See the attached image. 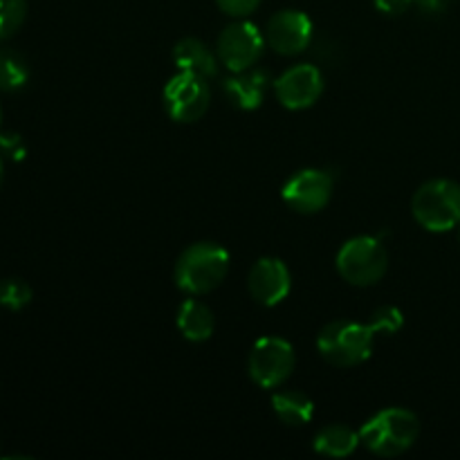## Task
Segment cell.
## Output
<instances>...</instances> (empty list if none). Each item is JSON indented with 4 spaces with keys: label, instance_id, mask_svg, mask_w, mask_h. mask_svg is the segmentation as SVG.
<instances>
[{
    "label": "cell",
    "instance_id": "6da1fadb",
    "mask_svg": "<svg viewBox=\"0 0 460 460\" xmlns=\"http://www.w3.org/2000/svg\"><path fill=\"white\" fill-rule=\"evenodd\" d=\"M229 252L218 243H193L175 261L173 281L184 295L202 296L227 279Z\"/></svg>",
    "mask_w": 460,
    "mask_h": 460
},
{
    "label": "cell",
    "instance_id": "7a4b0ae2",
    "mask_svg": "<svg viewBox=\"0 0 460 460\" xmlns=\"http://www.w3.org/2000/svg\"><path fill=\"white\" fill-rule=\"evenodd\" d=\"M420 436V420L413 411L400 407L382 409L368 418L359 429L362 445L371 454L382 458H394L409 452Z\"/></svg>",
    "mask_w": 460,
    "mask_h": 460
},
{
    "label": "cell",
    "instance_id": "3957f363",
    "mask_svg": "<svg viewBox=\"0 0 460 460\" xmlns=\"http://www.w3.org/2000/svg\"><path fill=\"white\" fill-rule=\"evenodd\" d=\"M411 214L422 229L434 234L452 232L460 225V184L436 178L413 193Z\"/></svg>",
    "mask_w": 460,
    "mask_h": 460
},
{
    "label": "cell",
    "instance_id": "277c9868",
    "mask_svg": "<svg viewBox=\"0 0 460 460\" xmlns=\"http://www.w3.org/2000/svg\"><path fill=\"white\" fill-rule=\"evenodd\" d=\"M376 332L368 323L332 322L323 326L317 335V350L328 364L340 368L359 367L373 353Z\"/></svg>",
    "mask_w": 460,
    "mask_h": 460
},
{
    "label": "cell",
    "instance_id": "5b68a950",
    "mask_svg": "<svg viewBox=\"0 0 460 460\" xmlns=\"http://www.w3.org/2000/svg\"><path fill=\"white\" fill-rule=\"evenodd\" d=\"M337 272L346 283L358 288L376 286L389 268V254L373 236H355L337 252Z\"/></svg>",
    "mask_w": 460,
    "mask_h": 460
},
{
    "label": "cell",
    "instance_id": "8992f818",
    "mask_svg": "<svg viewBox=\"0 0 460 460\" xmlns=\"http://www.w3.org/2000/svg\"><path fill=\"white\" fill-rule=\"evenodd\" d=\"M296 364L295 349L283 337H261L247 358V373L261 389H279L286 385Z\"/></svg>",
    "mask_w": 460,
    "mask_h": 460
},
{
    "label": "cell",
    "instance_id": "52a82bcc",
    "mask_svg": "<svg viewBox=\"0 0 460 460\" xmlns=\"http://www.w3.org/2000/svg\"><path fill=\"white\" fill-rule=\"evenodd\" d=\"M166 115L178 124H196L209 111L211 90L205 76L193 72H178L171 76L162 93Z\"/></svg>",
    "mask_w": 460,
    "mask_h": 460
},
{
    "label": "cell",
    "instance_id": "ba28073f",
    "mask_svg": "<svg viewBox=\"0 0 460 460\" xmlns=\"http://www.w3.org/2000/svg\"><path fill=\"white\" fill-rule=\"evenodd\" d=\"M265 52V34L250 21H238L225 27L216 40V54L218 61L229 72L250 70L259 63Z\"/></svg>",
    "mask_w": 460,
    "mask_h": 460
},
{
    "label": "cell",
    "instance_id": "9c48e42d",
    "mask_svg": "<svg viewBox=\"0 0 460 460\" xmlns=\"http://www.w3.org/2000/svg\"><path fill=\"white\" fill-rule=\"evenodd\" d=\"M332 187L335 182L326 171L301 169L283 184L281 198L296 214H319L331 202Z\"/></svg>",
    "mask_w": 460,
    "mask_h": 460
},
{
    "label": "cell",
    "instance_id": "30bf717a",
    "mask_svg": "<svg viewBox=\"0 0 460 460\" xmlns=\"http://www.w3.org/2000/svg\"><path fill=\"white\" fill-rule=\"evenodd\" d=\"M323 93V76L317 66L296 63L274 81V94L288 111H305L314 106Z\"/></svg>",
    "mask_w": 460,
    "mask_h": 460
},
{
    "label": "cell",
    "instance_id": "8fae6325",
    "mask_svg": "<svg viewBox=\"0 0 460 460\" xmlns=\"http://www.w3.org/2000/svg\"><path fill=\"white\" fill-rule=\"evenodd\" d=\"M313 40V21L299 9H281L265 27V43L281 57H296Z\"/></svg>",
    "mask_w": 460,
    "mask_h": 460
},
{
    "label": "cell",
    "instance_id": "7c38bea8",
    "mask_svg": "<svg viewBox=\"0 0 460 460\" xmlns=\"http://www.w3.org/2000/svg\"><path fill=\"white\" fill-rule=\"evenodd\" d=\"M247 290L252 299L263 308H274L283 304L292 290V277L288 265L274 256H263L252 265L247 274Z\"/></svg>",
    "mask_w": 460,
    "mask_h": 460
},
{
    "label": "cell",
    "instance_id": "4fadbf2b",
    "mask_svg": "<svg viewBox=\"0 0 460 460\" xmlns=\"http://www.w3.org/2000/svg\"><path fill=\"white\" fill-rule=\"evenodd\" d=\"M270 76L263 70H250L234 72V76H229L225 81V94L232 99V103L241 111H256V108L263 106L265 93H268Z\"/></svg>",
    "mask_w": 460,
    "mask_h": 460
},
{
    "label": "cell",
    "instance_id": "5bb4252c",
    "mask_svg": "<svg viewBox=\"0 0 460 460\" xmlns=\"http://www.w3.org/2000/svg\"><path fill=\"white\" fill-rule=\"evenodd\" d=\"M175 323H178L180 335L191 344H202V341L211 340L216 331L214 313H211L209 305L202 304L196 296H189L180 304Z\"/></svg>",
    "mask_w": 460,
    "mask_h": 460
},
{
    "label": "cell",
    "instance_id": "9a60e30c",
    "mask_svg": "<svg viewBox=\"0 0 460 460\" xmlns=\"http://www.w3.org/2000/svg\"><path fill=\"white\" fill-rule=\"evenodd\" d=\"M171 58L178 72H193L205 79H211L218 72V54L211 52L209 45L202 43L200 39H191V36L173 45Z\"/></svg>",
    "mask_w": 460,
    "mask_h": 460
},
{
    "label": "cell",
    "instance_id": "2e32d148",
    "mask_svg": "<svg viewBox=\"0 0 460 460\" xmlns=\"http://www.w3.org/2000/svg\"><path fill=\"white\" fill-rule=\"evenodd\" d=\"M272 409L286 427H304L314 416V402L301 391H277L272 395Z\"/></svg>",
    "mask_w": 460,
    "mask_h": 460
},
{
    "label": "cell",
    "instance_id": "e0dca14e",
    "mask_svg": "<svg viewBox=\"0 0 460 460\" xmlns=\"http://www.w3.org/2000/svg\"><path fill=\"white\" fill-rule=\"evenodd\" d=\"M362 445L359 438V431L350 429L346 425H328L314 436V452L322 454V456L331 458H349L350 454H355V449Z\"/></svg>",
    "mask_w": 460,
    "mask_h": 460
},
{
    "label": "cell",
    "instance_id": "ac0fdd59",
    "mask_svg": "<svg viewBox=\"0 0 460 460\" xmlns=\"http://www.w3.org/2000/svg\"><path fill=\"white\" fill-rule=\"evenodd\" d=\"M30 81V66L18 52L7 48H0V90L4 93H16L25 88Z\"/></svg>",
    "mask_w": 460,
    "mask_h": 460
},
{
    "label": "cell",
    "instance_id": "d6986e66",
    "mask_svg": "<svg viewBox=\"0 0 460 460\" xmlns=\"http://www.w3.org/2000/svg\"><path fill=\"white\" fill-rule=\"evenodd\" d=\"M34 299V292L31 286L22 279H4L0 283V305L7 310H22L25 305H30V301Z\"/></svg>",
    "mask_w": 460,
    "mask_h": 460
},
{
    "label": "cell",
    "instance_id": "ffe728a7",
    "mask_svg": "<svg viewBox=\"0 0 460 460\" xmlns=\"http://www.w3.org/2000/svg\"><path fill=\"white\" fill-rule=\"evenodd\" d=\"M27 18V0H0V40L16 34Z\"/></svg>",
    "mask_w": 460,
    "mask_h": 460
},
{
    "label": "cell",
    "instance_id": "44dd1931",
    "mask_svg": "<svg viewBox=\"0 0 460 460\" xmlns=\"http://www.w3.org/2000/svg\"><path fill=\"white\" fill-rule=\"evenodd\" d=\"M371 331L376 335H395V332L402 331L404 326V314L402 310L395 308V305H382L373 313L371 322H368Z\"/></svg>",
    "mask_w": 460,
    "mask_h": 460
},
{
    "label": "cell",
    "instance_id": "7402d4cb",
    "mask_svg": "<svg viewBox=\"0 0 460 460\" xmlns=\"http://www.w3.org/2000/svg\"><path fill=\"white\" fill-rule=\"evenodd\" d=\"M218 9L232 18H247L261 7V0H216Z\"/></svg>",
    "mask_w": 460,
    "mask_h": 460
},
{
    "label": "cell",
    "instance_id": "603a6c76",
    "mask_svg": "<svg viewBox=\"0 0 460 460\" xmlns=\"http://www.w3.org/2000/svg\"><path fill=\"white\" fill-rule=\"evenodd\" d=\"M411 4H416V0H376V7L385 16H402Z\"/></svg>",
    "mask_w": 460,
    "mask_h": 460
},
{
    "label": "cell",
    "instance_id": "cb8c5ba5",
    "mask_svg": "<svg viewBox=\"0 0 460 460\" xmlns=\"http://www.w3.org/2000/svg\"><path fill=\"white\" fill-rule=\"evenodd\" d=\"M452 0H416V7L420 9L422 13H429V16H436V13H443L445 9L449 7Z\"/></svg>",
    "mask_w": 460,
    "mask_h": 460
},
{
    "label": "cell",
    "instance_id": "d4e9b609",
    "mask_svg": "<svg viewBox=\"0 0 460 460\" xmlns=\"http://www.w3.org/2000/svg\"><path fill=\"white\" fill-rule=\"evenodd\" d=\"M3 178H4V169H3V160H0V187H3Z\"/></svg>",
    "mask_w": 460,
    "mask_h": 460
},
{
    "label": "cell",
    "instance_id": "484cf974",
    "mask_svg": "<svg viewBox=\"0 0 460 460\" xmlns=\"http://www.w3.org/2000/svg\"><path fill=\"white\" fill-rule=\"evenodd\" d=\"M458 241H460V225H458Z\"/></svg>",
    "mask_w": 460,
    "mask_h": 460
}]
</instances>
